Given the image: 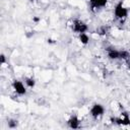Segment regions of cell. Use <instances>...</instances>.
<instances>
[{
    "instance_id": "cell-1",
    "label": "cell",
    "mask_w": 130,
    "mask_h": 130,
    "mask_svg": "<svg viewBox=\"0 0 130 130\" xmlns=\"http://www.w3.org/2000/svg\"><path fill=\"white\" fill-rule=\"evenodd\" d=\"M128 13H129V9L123 5L122 1H119L115 5L114 10H113V14H114L115 18L118 19V20H123V19L127 18Z\"/></svg>"
},
{
    "instance_id": "cell-2",
    "label": "cell",
    "mask_w": 130,
    "mask_h": 130,
    "mask_svg": "<svg viewBox=\"0 0 130 130\" xmlns=\"http://www.w3.org/2000/svg\"><path fill=\"white\" fill-rule=\"evenodd\" d=\"M11 86H12V89L13 91L19 95V96H22V95H25L26 92H27V87L25 85V83L19 79H13L12 82H11Z\"/></svg>"
},
{
    "instance_id": "cell-3",
    "label": "cell",
    "mask_w": 130,
    "mask_h": 130,
    "mask_svg": "<svg viewBox=\"0 0 130 130\" xmlns=\"http://www.w3.org/2000/svg\"><path fill=\"white\" fill-rule=\"evenodd\" d=\"M71 28L74 32H76L77 35L79 34H82V32H86L88 30V25L81 19H74L72 21V24H71Z\"/></svg>"
},
{
    "instance_id": "cell-4",
    "label": "cell",
    "mask_w": 130,
    "mask_h": 130,
    "mask_svg": "<svg viewBox=\"0 0 130 130\" xmlns=\"http://www.w3.org/2000/svg\"><path fill=\"white\" fill-rule=\"evenodd\" d=\"M105 111H106V109H105V107H104L102 104H100V103H94V104H92L91 107H90L89 115L91 116V118L98 119V118L104 116Z\"/></svg>"
},
{
    "instance_id": "cell-5",
    "label": "cell",
    "mask_w": 130,
    "mask_h": 130,
    "mask_svg": "<svg viewBox=\"0 0 130 130\" xmlns=\"http://www.w3.org/2000/svg\"><path fill=\"white\" fill-rule=\"evenodd\" d=\"M111 121L113 124H116L118 126H128L130 125V117L127 112H122L120 117L111 118Z\"/></svg>"
},
{
    "instance_id": "cell-6",
    "label": "cell",
    "mask_w": 130,
    "mask_h": 130,
    "mask_svg": "<svg viewBox=\"0 0 130 130\" xmlns=\"http://www.w3.org/2000/svg\"><path fill=\"white\" fill-rule=\"evenodd\" d=\"M106 53H107V57L110 60H120V50L116 49L115 47L109 46L106 48Z\"/></svg>"
},
{
    "instance_id": "cell-7",
    "label": "cell",
    "mask_w": 130,
    "mask_h": 130,
    "mask_svg": "<svg viewBox=\"0 0 130 130\" xmlns=\"http://www.w3.org/2000/svg\"><path fill=\"white\" fill-rule=\"evenodd\" d=\"M88 1H89L90 9L93 11L104 8L108 3V0H88Z\"/></svg>"
},
{
    "instance_id": "cell-8",
    "label": "cell",
    "mask_w": 130,
    "mask_h": 130,
    "mask_svg": "<svg viewBox=\"0 0 130 130\" xmlns=\"http://www.w3.org/2000/svg\"><path fill=\"white\" fill-rule=\"evenodd\" d=\"M67 126L71 129H78L80 127V120L76 115H72L67 120Z\"/></svg>"
},
{
    "instance_id": "cell-9",
    "label": "cell",
    "mask_w": 130,
    "mask_h": 130,
    "mask_svg": "<svg viewBox=\"0 0 130 130\" xmlns=\"http://www.w3.org/2000/svg\"><path fill=\"white\" fill-rule=\"evenodd\" d=\"M23 82L25 83L26 87H28V88H34L36 86V83H37L36 79L34 77H31V76H25L23 78Z\"/></svg>"
},
{
    "instance_id": "cell-10",
    "label": "cell",
    "mask_w": 130,
    "mask_h": 130,
    "mask_svg": "<svg viewBox=\"0 0 130 130\" xmlns=\"http://www.w3.org/2000/svg\"><path fill=\"white\" fill-rule=\"evenodd\" d=\"M78 40L79 42L82 44V45H87L89 43V36L86 34V32H82V34H79L78 35Z\"/></svg>"
},
{
    "instance_id": "cell-11",
    "label": "cell",
    "mask_w": 130,
    "mask_h": 130,
    "mask_svg": "<svg viewBox=\"0 0 130 130\" xmlns=\"http://www.w3.org/2000/svg\"><path fill=\"white\" fill-rule=\"evenodd\" d=\"M108 31H109V27L106 25H102L96 28V34L100 36H106L108 34Z\"/></svg>"
},
{
    "instance_id": "cell-12",
    "label": "cell",
    "mask_w": 130,
    "mask_h": 130,
    "mask_svg": "<svg viewBox=\"0 0 130 130\" xmlns=\"http://www.w3.org/2000/svg\"><path fill=\"white\" fill-rule=\"evenodd\" d=\"M7 126L9 129H15L18 126V121L16 119H9L7 121Z\"/></svg>"
},
{
    "instance_id": "cell-13",
    "label": "cell",
    "mask_w": 130,
    "mask_h": 130,
    "mask_svg": "<svg viewBox=\"0 0 130 130\" xmlns=\"http://www.w3.org/2000/svg\"><path fill=\"white\" fill-rule=\"evenodd\" d=\"M130 59V52L127 50H120V60Z\"/></svg>"
},
{
    "instance_id": "cell-14",
    "label": "cell",
    "mask_w": 130,
    "mask_h": 130,
    "mask_svg": "<svg viewBox=\"0 0 130 130\" xmlns=\"http://www.w3.org/2000/svg\"><path fill=\"white\" fill-rule=\"evenodd\" d=\"M5 63H6V56L2 53V54L0 55V64H1V65H4Z\"/></svg>"
},
{
    "instance_id": "cell-15",
    "label": "cell",
    "mask_w": 130,
    "mask_h": 130,
    "mask_svg": "<svg viewBox=\"0 0 130 130\" xmlns=\"http://www.w3.org/2000/svg\"><path fill=\"white\" fill-rule=\"evenodd\" d=\"M40 20H41V18L38 17V16H34V17H32V21H35V22H39Z\"/></svg>"
},
{
    "instance_id": "cell-16",
    "label": "cell",
    "mask_w": 130,
    "mask_h": 130,
    "mask_svg": "<svg viewBox=\"0 0 130 130\" xmlns=\"http://www.w3.org/2000/svg\"><path fill=\"white\" fill-rule=\"evenodd\" d=\"M126 66H127V68L130 70V59L126 60Z\"/></svg>"
},
{
    "instance_id": "cell-17",
    "label": "cell",
    "mask_w": 130,
    "mask_h": 130,
    "mask_svg": "<svg viewBox=\"0 0 130 130\" xmlns=\"http://www.w3.org/2000/svg\"><path fill=\"white\" fill-rule=\"evenodd\" d=\"M28 1H29V2H30V3H32V2H35V1H36V0H28Z\"/></svg>"
}]
</instances>
